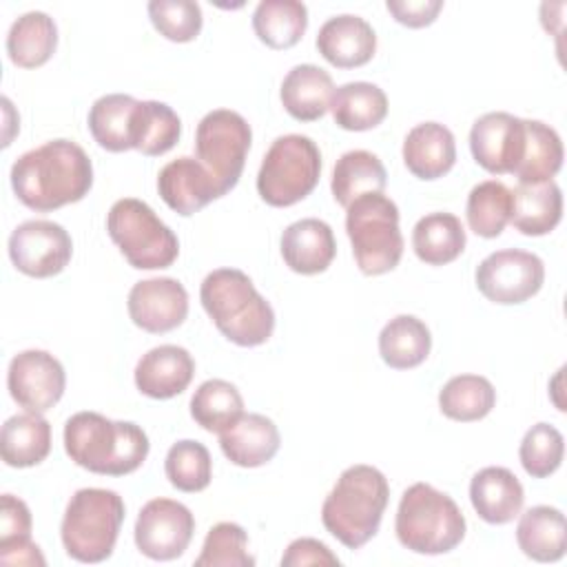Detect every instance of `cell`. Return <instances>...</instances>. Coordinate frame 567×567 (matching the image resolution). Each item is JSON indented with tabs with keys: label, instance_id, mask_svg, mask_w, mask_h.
I'll return each mask as SVG.
<instances>
[{
	"label": "cell",
	"instance_id": "39",
	"mask_svg": "<svg viewBox=\"0 0 567 567\" xmlns=\"http://www.w3.org/2000/svg\"><path fill=\"white\" fill-rule=\"evenodd\" d=\"M512 206V190L503 182L485 179L476 184L467 195V224L478 237L494 239L509 224Z\"/></svg>",
	"mask_w": 567,
	"mask_h": 567
},
{
	"label": "cell",
	"instance_id": "13",
	"mask_svg": "<svg viewBox=\"0 0 567 567\" xmlns=\"http://www.w3.org/2000/svg\"><path fill=\"white\" fill-rule=\"evenodd\" d=\"M195 532V516L190 509L173 498L148 501L135 520V545L151 560L179 558Z\"/></svg>",
	"mask_w": 567,
	"mask_h": 567
},
{
	"label": "cell",
	"instance_id": "4",
	"mask_svg": "<svg viewBox=\"0 0 567 567\" xmlns=\"http://www.w3.org/2000/svg\"><path fill=\"white\" fill-rule=\"evenodd\" d=\"M390 501V485L372 465H350L341 472L321 505L323 527L348 549L363 547L377 532Z\"/></svg>",
	"mask_w": 567,
	"mask_h": 567
},
{
	"label": "cell",
	"instance_id": "47",
	"mask_svg": "<svg viewBox=\"0 0 567 567\" xmlns=\"http://www.w3.org/2000/svg\"><path fill=\"white\" fill-rule=\"evenodd\" d=\"M0 563H4V565H47L40 547L31 538L0 543Z\"/></svg>",
	"mask_w": 567,
	"mask_h": 567
},
{
	"label": "cell",
	"instance_id": "27",
	"mask_svg": "<svg viewBox=\"0 0 567 567\" xmlns=\"http://www.w3.org/2000/svg\"><path fill=\"white\" fill-rule=\"evenodd\" d=\"M2 461L9 467H33L51 452V425L38 412L13 414L0 432Z\"/></svg>",
	"mask_w": 567,
	"mask_h": 567
},
{
	"label": "cell",
	"instance_id": "2",
	"mask_svg": "<svg viewBox=\"0 0 567 567\" xmlns=\"http://www.w3.org/2000/svg\"><path fill=\"white\" fill-rule=\"evenodd\" d=\"M146 432L131 421H111L97 412H78L64 425V450L93 474L124 476L148 456Z\"/></svg>",
	"mask_w": 567,
	"mask_h": 567
},
{
	"label": "cell",
	"instance_id": "19",
	"mask_svg": "<svg viewBox=\"0 0 567 567\" xmlns=\"http://www.w3.org/2000/svg\"><path fill=\"white\" fill-rule=\"evenodd\" d=\"M195 374V361L182 346H157L135 365V385L144 396L173 399L182 394Z\"/></svg>",
	"mask_w": 567,
	"mask_h": 567
},
{
	"label": "cell",
	"instance_id": "36",
	"mask_svg": "<svg viewBox=\"0 0 567 567\" xmlns=\"http://www.w3.org/2000/svg\"><path fill=\"white\" fill-rule=\"evenodd\" d=\"M137 100L124 93H109L93 102L89 111V131L100 148L124 153L133 148L131 124Z\"/></svg>",
	"mask_w": 567,
	"mask_h": 567
},
{
	"label": "cell",
	"instance_id": "11",
	"mask_svg": "<svg viewBox=\"0 0 567 567\" xmlns=\"http://www.w3.org/2000/svg\"><path fill=\"white\" fill-rule=\"evenodd\" d=\"M545 281V264L538 255L505 248L487 255L476 268V288L501 306H514L532 299Z\"/></svg>",
	"mask_w": 567,
	"mask_h": 567
},
{
	"label": "cell",
	"instance_id": "35",
	"mask_svg": "<svg viewBox=\"0 0 567 567\" xmlns=\"http://www.w3.org/2000/svg\"><path fill=\"white\" fill-rule=\"evenodd\" d=\"M563 142L556 128L540 120H525V153L514 171L518 184L549 182L563 168Z\"/></svg>",
	"mask_w": 567,
	"mask_h": 567
},
{
	"label": "cell",
	"instance_id": "37",
	"mask_svg": "<svg viewBox=\"0 0 567 567\" xmlns=\"http://www.w3.org/2000/svg\"><path fill=\"white\" fill-rule=\"evenodd\" d=\"M496 405V390L489 379L481 374L452 377L439 392L441 412L461 423L485 419Z\"/></svg>",
	"mask_w": 567,
	"mask_h": 567
},
{
	"label": "cell",
	"instance_id": "17",
	"mask_svg": "<svg viewBox=\"0 0 567 567\" xmlns=\"http://www.w3.org/2000/svg\"><path fill=\"white\" fill-rule=\"evenodd\" d=\"M157 190L164 204L182 217L195 215L213 199L224 197L215 177L197 157L182 155L168 162L157 175Z\"/></svg>",
	"mask_w": 567,
	"mask_h": 567
},
{
	"label": "cell",
	"instance_id": "3",
	"mask_svg": "<svg viewBox=\"0 0 567 567\" xmlns=\"http://www.w3.org/2000/svg\"><path fill=\"white\" fill-rule=\"evenodd\" d=\"M199 299L217 330L235 346L255 348L272 337L275 310L246 272L237 268L208 272L202 281Z\"/></svg>",
	"mask_w": 567,
	"mask_h": 567
},
{
	"label": "cell",
	"instance_id": "34",
	"mask_svg": "<svg viewBox=\"0 0 567 567\" xmlns=\"http://www.w3.org/2000/svg\"><path fill=\"white\" fill-rule=\"evenodd\" d=\"M252 29L266 47L290 49L308 29V9L299 0H261L252 13Z\"/></svg>",
	"mask_w": 567,
	"mask_h": 567
},
{
	"label": "cell",
	"instance_id": "44",
	"mask_svg": "<svg viewBox=\"0 0 567 567\" xmlns=\"http://www.w3.org/2000/svg\"><path fill=\"white\" fill-rule=\"evenodd\" d=\"M31 538V512L27 503L13 494H2L0 503V543Z\"/></svg>",
	"mask_w": 567,
	"mask_h": 567
},
{
	"label": "cell",
	"instance_id": "10",
	"mask_svg": "<svg viewBox=\"0 0 567 567\" xmlns=\"http://www.w3.org/2000/svg\"><path fill=\"white\" fill-rule=\"evenodd\" d=\"M250 124L230 109H215L202 117L195 133V155L215 177L221 195L233 190L250 151Z\"/></svg>",
	"mask_w": 567,
	"mask_h": 567
},
{
	"label": "cell",
	"instance_id": "14",
	"mask_svg": "<svg viewBox=\"0 0 567 567\" xmlns=\"http://www.w3.org/2000/svg\"><path fill=\"white\" fill-rule=\"evenodd\" d=\"M11 399L27 412H47L64 394L66 374L62 363L47 350L18 352L7 372Z\"/></svg>",
	"mask_w": 567,
	"mask_h": 567
},
{
	"label": "cell",
	"instance_id": "1",
	"mask_svg": "<svg viewBox=\"0 0 567 567\" xmlns=\"http://www.w3.org/2000/svg\"><path fill=\"white\" fill-rule=\"evenodd\" d=\"M93 186V164L86 151L71 140H51L22 153L11 166L16 197L35 213L75 204Z\"/></svg>",
	"mask_w": 567,
	"mask_h": 567
},
{
	"label": "cell",
	"instance_id": "22",
	"mask_svg": "<svg viewBox=\"0 0 567 567\" xmlns=\"http://www.w3.org/2000/svg\"><path fill=\"white\" fill-rule=\"evenodd\" d=\"M403 162L419 179L432 182L443 177L456 162V142L452 131L439 122L416 124L403 140Z\"/></svg>",
	"mask_w": 567,
	"mask_h": 567
},
{
	"label": "cell",
	"instance_id": "30",
	"mask_svg": "<svg viewBox=\"0 0 567 567\" xmlns=\"http://www.w3.org/2000/svg\"><path fill=\"white\" fill-rule=\"evenodd\" d=\"M388 184V173L381 159L370 151H348L343 153L332 171V197L339 206L348 208L357 197L368 193H383Z\"/></svg>",
	"mask_w": 567,
	"mask_h": 567
},
{
	"label": "cell",
	"instance_id": "38",
	"mask_svg": "<svg viewBox=\"0 0 567 567\" xmlns=\"http://www.w3.org/2000/svg\"><path fill=\"white\" fill-rule=\"evenodd\" d=\"M244 414L239 390L224 379L204 381L190 399V416L206 432L221 434Z\"/></svg>",
	"mask_w": 567,
	"mask_h": 567
},
{
	"label": "cell",
	"instance_id": "5",
	"mask_svg": "<svg viewBox=\"0 0 567 567\" xmlns=\"http://www.w3.org/2000/svg\"><path fill=\"white\" fill-rule=\"evenodd\" d=\"M465 516L452 496L427 483L410 485L399 503L394 532L414 554H447L465 538Z\"/></svg>",
	"mask_w": 567,
	"mask_h": 567
},
{
	"label": "cell",
	"instance_id": "24",
	"mask_svg": "<svg viewBox=\"0 0 567 567\" xmlns=\"http://www.w3.org/2000/svg\"><path fill=\"white\" fill-rule=\"evenodd\" d=\"M334 95V84L328 71L317 64L292 66L281 82V104L290 117L315 122L326 115Z\"/></svg>",
	"mask_w": 567,
	"mask_h": 567
},
{
	"label": "cell",
	"instance_id": "15",
	"mask_svg": "<svg viewBox=\"0 0 567 567\" xmlns=\"http://www.w3.org/2000/svg\"><path fill=\"white\" fill-rule=\"evenodd\" d=\"M470 151L487 173L514 175L525 153V120L505 111L481 115L470 131Z\"/></svg>",
	"mask_w": 567,
	"mask_h": 567
},
{
	"label": "cell",
	"instance_id": "6",
	"mask_svg": "<svg viewBox=\"0 0 567 567\" xmlns=\"http://www.w3.org/2000/svg\"><path fill=\"white\" fill-rule=\"evenodd\" d=\"M124 501L113 489L84 487L78 489L62 516V545L78 563L106 560L117 543L124 523Z\"/></svg>",
	"mask_w": 567,
	"mask_h": 567
},
{
	"label": "cell",
	"instance_id": "9",
	"mask_svg": "<svg viewBox=\"0 0 567 567\" xmlns=\"http://www.w3.org/2000/svg\"><path fill=\"white\" fill-rule=\"evenodd\" d=\"M319 146L308 135H281L264 155L257 173V193L268 206L286 208L306 199L319 184Z\"/></svg>",
	"mask_w": 567,
	"mask_h": 567
},
{
	"label": "cell",
	"instance_id": "32",
	"mask_svg": "<svg viewBox=\"0 0 567 567\" xmlns=\"http://www.w3.org/2000/svg\"><path fill=\"white\" fill-rule=\"evenodd\" d=\"M465 228L452 213H430L412 230V248L427 266H445L465 250Z\"/></svg>",
	"mask_w": 567,
	"mask_h": 567
},
{
	"label": "cell",
	"instance_id": "28",
	"mask_svg": "<svg viewBox=\"0 0 567 567\" xmlns=\"http://www.w3.org/2000/svg\"><path fill=\"white\" fill-rule=\"evenodd\" d=\"M58 47V27L44 11L20 16L7 35L9 60L20 69H38L51 60Z\"/></svg>",
	"mask_w": 567,
	"mask_h": 567
},
{
	"label": "cell",
	"instance_id": "12",
	"mask_svg": "<svg viewBox=\"0 0 567 567\" xmlns=\"http://www.w3.org/2000/svg\"><path fill=\"white\" fill-rule=\"evenodd\" d=\"M73 255L71 235L49 219H29L9 237L11 264L27 277L47 279L60 275Z\"/></svg>",
	"mask_w": 567,
	"mask_h": 567
},
{
	"label": "cell",
	"instance_id": "41",
	"mask_svg": "<svg viewBox=\"0 0 567 567\" xmlns=\"http://www.w3.org/2000/svg\"><path fill=\"white\" fill-rule=\"evenodd\" d=\"M565 456V439L563 434L549 423L532 425L518 447V458L523 470L532 478H547L551 476Z\"/></svg>",
	"mask_w": 567,
	"mask_h": 567
},
{
	"label": "cell",
	"instance_id": "45",
	"mask_svg": "<svg viewBox=\"0 0 567 567\" xmlns=\"http://www.w3.org/2000/svg\"><path fill=\"white\" fill-rule=\"evenodd\" d=\"M385 9L392 18L410 29H423L432 24L443 9L441 0H388Z\"/></svg>",
	"mask_w": 567,
	"mask_h": 567
},
{
	"label": "cell",
	"instance_id": "8",
	"mask_svg": "<svg viewBox=\"0 0 567 567\" xmlns=\"http://www.w3.org/2000/svg\"><path fill=\"white\" fill-rule=\"evenodd\" d=\"M106 230L124 259L137 270L168 268L179 255L177 235L142 199H117L106 215Z\"/></svg>",
	"mask_w": 567,
	"mask_h": 567
},
{
	"label": "cell",
	"instance_id": "25",
	"mask_svg": "<svg viewBox=\"0 0 567 567\" xmlns=\"http://www.w3.org/2000/svg\"><path fill=\"white\" fill-rule=\"evenodd\" d=\"M512 217L514 228L527 237H540L551 233L563 217L560 186L549 179L540 184H518L512 190Z\"/></svg>",
	"mask_w": 567,
	"mask_h": 567
},
{
	"label": "cell",
	"instance_id": "23",
	"mask_svg": "<svg viewBox=\"0 0 567 567\" xmlns=\"http://www.w3.org/2000/svg\"><path fill=\"white\" fill-rule=\"evenodd\" d=\"M281 436L277 425L264 414H241L219 434L224 456L239 467H259L275 458Z\"/></svg>",
	"mask_w": 567,
	"mask_h": 567
},
{
	"label": "cell",
	"instance_id": "16",
	"mask_svg": "<svg viewBox=\"0 0 567 567\" xmlns=\"http://www.w3.org/2000/svg\"><path fill=\"white\" fill-rule=\"evenodd\" d=\"M126 308L137 328L151 334H164L184 323L188 315V292L173 277H153L131 288Z\"/></svg>",
	"mask_w": 567,
	"mask_h": 567
},
{
	"label": "cell",
	"instance_id": "33",
	"mask_svg": "<svg viewBox=\"0 0 567 567\" xmlns=\"http://www.w3.org/2000/svg\"><path fill=\"white\" fill-rule=\"evenodd\" d=\"M182 135L179 115L164 102L137 100L131 124V144L148 157L168 153Z\"/></svg>",
	"mask_w": 567,
	"mask_h": 567
},
{
	"label": "cell",
	"instance_id": "29",
	"mask_svg": "<svg viewBox=\"0 0 567 567\" xmlns=\"http://www.w3.org/2000/svg\"><path fill=\"white\" fill-rule=\"evenodd\" d=\"M430 348V328L414 315H399L390 319L379 334V354L383 363L394 370L421 365L427 359Z\"/></svg>",
	"mask_w": 567,
	"mask_h": 567
},
{
	"label": "cell",
	"instance_id": "7",
	"mask_svg": "<svg viewBox=\"0 0 567 567\" xmlns=\"http://www.w3.org/2000/svg\"><path fill=\"white\" fill-rule=\"evenodd\" d=\"M346 233L363 275L377 277L399 266L403 257L399 208L383 193L361 195L346 208Z\"/></svg>",
	"mask_w": 567,
	"mask_h": 567
},
{
	"label": "cell",
	"instance_id": "40",
	"mask_svg": "<svg viewBox=\"0 0 567 567\" xmlns=\"http://www.w3.org/2000/svg\"><path fill=\"white\" fill-rule=\"evenodd\" d=\"M164 472L166 478L171 481L173 487L179 492H202L208 487L213 478V458L206 445L199 441H177L171 445L166 461H164Z\"/></svg>",
	"mask_w": 567,
	"mask_h": 567
},
{
	"label": "cell",
	"instance_id": "31",
	"mask_svg": "<svg viewBox=\"0 0 567 567\" xmlns=\"http://www.w3.org/2000/svg\"><path fill=\"white\" fill-rule=\"evenodd\" d=\"M332 120L343 131H370L388 115V95L372 82H348L330 102Z\"/></svg>",
	"mask_w": 567,
	"mask_h": 567
},
{
	"label": "cell",
	"instance_id": "20",
	"mask_svg": "<svg viewBox=\"0 0 567 567\" xmlns=\"http://www.w3.org/2000/svg\"><path fill=\"white\" fill-rule=\"evenodd\" d=\"M337 255L332 228L317 217L290 224L281 235V257L297 275H319L328 270Z\"/></svg>",
	"mask_w": 567,
	"mask_h": 567
},
{
	"label": "cell",
	"instance_id": "46",
	"mask_svg": "<svg viewBox=\"0 0 567 567\" xmlns=\"http://www.w3.org/2000/svg\"><path fill=\"white\" fill-rule=\"evenodd\" d=\"M303 565H339V558L328 549L326 543L317 538H297L286 547L281 556V567Z\"/></svg>",
	"mask_w": 567,
	"mask_h": 567
},
{
	"label": "cell",
	"instance_id": "43",
	"mask_svg": "<svg viewBox=\"0 0 567 567\" xmlns=\"http://www.w3.org/2000/svg\"><path fill=\"white\" fill-rule=\"evenodd\" d=\"M153 27L171 42H190L202 31V7L193 0H153L148 2Z\"/></svg>",
	"mask_w": 567,
	"mask_h": 567
},
{
	"label": "cell",
	"instance_id": "42",
	"mask_svg": "<svg viewBox=\"0 0 567 567\" xmlns=\"http://www.w3.org/2000/svg\"><path fill=\"white\" fill-rule=\"evenodd\" d=\"M255 558L248 554V536L237 523H217L208 529L202 554L195 567H252Z\"/></svg>",
	"mask_w": 567,
	"mask_h": 567
},
{
	"label": "cell",
	"instance_id": "21",
	"mask_svg": "<svg viewBox=\"0 0 567 567\" xmlns=\"http://www.w3.org/2000/svg\"><path fill=\"white\" fill-rule=\"evenodd\" d=\"M470 501L485 523L505 525L520 514L525 492L514 472L507 467L489 465L472 476Z\"/></svg>",
	"mask_w": 567,
	"mask_h": 567
},
{
	"label": "cell",
	"instance_id": "26",
	"mask_svg": "<svg viewBox=\"0 0 567 567\" xmlns=\"http://www.w3.org/2000/svg\"><path fill=\"white\" fill-rule=\"evenodd\" d=\"M516 543L520 551L536 563H556L567 549V523L558 507H529L516 527Z\"/></svg>",
	"mask_w": 567,
	"mask_h": 567
},
{
	"label": "cell",
	"instance_id": "18",
	"mask_svg": "<svg viewBox=\"0 0 567 567\" xmlns=\"http://www.w3.org/2000/svg\"><path fill=\"white\" fill-rule=\"evenodd\" d=\"M319 53L337 69L368 64L377 51V33L368 20L341 13L326 20L317 33Z\"/></svg>",
	"mask_w": 567,
	"mask_h": 567
}]
</instances>
